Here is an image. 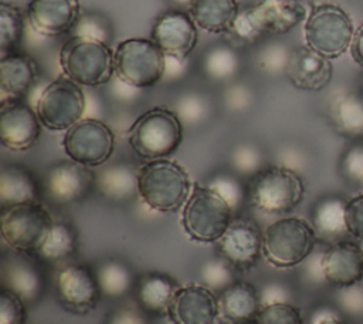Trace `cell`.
Here are the masks:
<instances>
[{"label":"cell","instance_id":"cell-1","mask_svg":"<svg viewBox=\"0 0 363 324\" xmlns=\"http://www.w3.org/2000/svg\"><path fill=\"white\" fill-rule=\"evenodd\" d=\"M138 189L149 207L163 213L184 206L193 190L187 171L167 158L147 161L139 168Z\"/></svg>","mask_w":363,"mask_h":324},{"label":"cell","instance_id":"cell-2","mask_svg":"<svg viewBox=\"0 0 363 324\" xmlns=\"http://www.w3.org/2000/svg\"><path fill=\"white\" fill-rule=\"evenodd\" d=\"M113 53L108 43L89 36L72 34L58 54L62 74L86 87H99L115 74Z\"/></svg>","mask_w":363,"mask_h":324},{"label":"cell","instance_id":"cell-3","mask_svg":"<svg viewBox=\"0 0 363 324\" xmlns=\"http://www.w3.org/2000/svg\"><path fill=\"white\" fill-rule=\"evenodd\" d=\"M133 152L146 161L163 159L177 151L183 142V122L164 107H155L139 115L128 129Z\"/></svg>","mask_w":363,"mask_h":324},{"label":"cell","instance_id":"cell-4","mask_svg":"<svg viewBox=\"0 0 363 324\" xmlns=\"http://www.w3.org/2000/svg\"><path fill=\"white\" fill-rule=\"evenodd\" d=\"M306 17V7L298 0H261L240 9L231 31L252 43L264 34H286Z\"/></svg>","mask_w":363,"mask_h":324},{"label":"cell","instance_id":"cell-5","mask_svg":"<svg viewBox=\"0 0 363 324\" xmlns=\"http://www.w3.org/2000/svg\"><path fill=\"white\" fill-rule=\"evenodd\" d=\"M318 233L312 223L298 216L272 222L262 236V254L275 267H294L303 263L316 244Z\"/></svg>","mask_w":363,"mask_h":324},{"label":"cell","instance_id":"cell-6","mask_svg":"<svg viewBox=\"0 0 363 324\" xmlns=\"http://www.w3.org/2000/svg\"><path fill=\"white\" fill-rule=\"evenodd\" d=\"M233 209L208 185L193 186L183 206L182 225L186 233L196 242H218L233 223Z\"/></svg>","mask_w":363,"mask_h":324},{"label":"cell","instance_id":"cell-7","mask_svg":"<svg viewBox=\"0 0 363 324\" xmlns=\"http://www.w3.org/2000/svg\"><path fill=\"white\" fill-rule=\"evenodd\" d=\"M115 77L130 88H147L166 74V54L152 38H128L113 53Z\"/></svg>","mask_w":363,"mask_h":324},{"label":"cell","instance_id":"cell-8","mask_svg":"<svg viewBox=\"0 0 363 324\" xmlns=\"http://www.w3.org/2000/svg\"><path fill=\"white\" fill-rule=\"evenodd\" d=\"M248 200L258 210L282 215L294 210L303 199L305 185L296 171L274 165L251 178Z\"/></svg>","mask_w":363,"mask_h":324},{"label":"cell","instance_id":"cell-9","mask_svg":"<svg viewBox=\"0 0 363 324\" xmlns=\"http://www.w3.org/2000/svg\"><path fill=\"white\" fill-rule=\"evenodd\" d=\"M354 30L350 16L342 7L323 3L313 6L308 13L303 37L309 48L332 60L350 48Z\"/></svg>","mask_w":363,"mask_h":324},{"label":"cell","instance_id":"cell-10","mask_svg":"<svg viewBox=\"0 0 363 324\" xmlns=\"http://www.w3.org/2000/svg\"><path fill=\"white\" fill-rule=\"evenodd\" d=\"M54 222L40 202L1 207L0 234L13 250L35 253L47 239Z\"/></svg>","mask_w":363,"mask_h":324},{"label":"cell","instance_id":"cell-11","mask_svg":"<svg viewBox=\"0 0 363 324\" xmlns=\"http://www.w3.org/2000/svg\"><path fill=\"white\" fill-rule=\"evenodd\" d=\"M86 98L81 85L61 74L52 80L35 101V112L50 131H68L85 114Z\"/></svg>","mask_w":363,"mask_h":324},{"label":"cell","instance_id":"cell-12","mask_svg":"<svg viewBox=\"0 0 363 324\" xmlns=\"http://www.w3.org/2000/svg\"><path fill=\"white\" fill-rule=\"evenodd\" d=\"M62 146L71 161L88 168L99 166L115 151V134L98 118H82L65 132Z\"/></svg>","mask_w":363,"mask_h":324},{"label":"cell","instance_id":"cell-13","mask_svg":"<svg viewBox=\"0 0 363 324\" xmlns=\"http://www.w3.org/2000/svg\"><path fill=\"white\" fill-rule=\"evenodd\" d=\"M150 38L167 57L184 61L197 45V24L189 11L172 9L156 18Z\"/></svg>","mask_w":363,"mask_h":324},{"label":"cell","instance_id":"cell-14","mask_svg":"<svg viewBox=\"0 0 363 324\" xmlns=\"http://www.w3.org/2000/svg\"><path fill=\"white\" fill-rule=\"evenodd\" d=\"M96 173L74 161H61L51 165L43 179L47 198L58 205L81 200L95 186Z\"/></svg>","mask_w":363,"mask_h":324},{"label":"cell","instance_id":"cell-15","mask_svg":"<svg viewBox=\"0 0 363 324\" xmlns=\"http://www.w3.org/2000/svg\"><path fill=\"white\" fill-rule=\"evenodd\" d=\"M55 288L60 303L68 311L78 314L91 311L101 294L95 270L85 264H69L61 269Z\"/></svg>","mask_w":363,"mask_h":324},{"label":"cell","instance_id":"cell-16","mask_svg":"<svg viewBox=\"0 0 363 324\" xmlns=\"http://www.w3.org/2000/svg\"><path fill=\"white\" fill-rule=\"evenodd\" d=\"M41 121L23 99L0 102V142L10 151L30 149L41 132Z\"/></svg>","mask_w":363,"mask_h":324},{"label":"cell","instance_id":"cell-17","mask_svg":"<svg viewBox=\"0 0 363 324\" xmlns=\"http://www.w3.org/2000/svg\"><path fill=\"white\" fill-rule=\"evenodd\" d=\"M79 16V0H30L27 6V21L44 37L74 31Z\"/></svg>","mask_w":363,"mask_h":324},{"label":"cell","instance_id":"cell-18","mask_svg":"<svg viewBox=\"0 0 363 324\" xmlns=\"http://www.w3.org/2000/svg\"><path fill=\"white\" fill-rule=\"evenodd\" d=\"M167 315L173 324H214L218 318V297L203 284L180 287Z\"/></svg>","mask_w":363,"mask_h":324},{"label":"cell","instance_id":"cell-19","mask_svg":"<svg viewBox=\"0 0 363 324\" xmlns=\"http://www.w3.org/2000/svg\"><path fill=\"white\" fill-rule=\"evenodd\" d=\"M323 280L337 287H353L363 280V249L360 243L339 240L320 259Z\"/></svg>","mask_w":363,"mask_h":324},{"label":"cell","instance_id":"cell-20","mask_svg":"<svg viewBox=\"0 0 363 324\" xmlns=\"http://www.w3.org/2000/svg\"><path fill=\"white\" fill-rule=\"evenodd\" d=\"M261 230L250 220H233L227 232L218 240V249L233 267L251 269L262 253Z\"/></svg>","mask_w":363,"mask_h":324},{"label":"cell","instance_id":"cell-21","mask_svg":"<svg viewBox=\"0 0 363 324\" xmlns=\"http://www.w3.org/2000/svg\"><path fill=\"white\" fill-rule=\"evenodd\" d=\"M285 75L298 90L320 91L330 82L333 67L329 58L308 45H302L291 50Z\"/></svg>","mask_w":363,"mask_h":324},{"label":"cell","instance_id":"cell-22","mask_svg":"<svg viewBox=\"0 0 363 324\" xmlns=\"http://www.w3.org/2000/svg\"><path fill=\"white\" fill-rule=\"evenodd\" d=\"M38 77V64L28 54L0 57V102L23 99Z\"/></svg>","mask_w":363,"mask_h":324},{"label":"cell","instance_id":"cell-23","mask_svg":"<svg viewBox=\"0 0 363 324\" xmlns=\"http://www.w3.org/2000/svg\"><path fill=\"white\" fill-rule=\"evenodd\" d=\"M261 308L258 290L250 283L234 281L218 294V318L225 324H252Z\"/></svg>","mask_w":363,"mask_h":324},{"label":"cell","instance_id":"cell-24","mask_svg":"<svg viewBox=\"0 0 363 324\" xmlns=\"http://www.w3.org/2000/svg\"><path fill=\"white\" fill-rule=\"evenodd\" d=\"M40 199V188L33 173L23 165H4L0 171L1 207L34 203Z\"/></svg>","mask_w":363,"mask_h":324},{"label":"cell","instance_id":"cell-25","mask_svg":"<svg viewBox=\"0 0 363 324\" xmlns=\"http://www.w3.org/2000/svg\"><path fill=\"white\" fill-rule=\"evenodd\" d=\"M187 11L197 27L221 34L231 31L240 7L237 0H193Z\"/></svg>","mask_w":363,"mask_h":324},{"label":"cell","instance_id":"cell-26","mask_svg":"<svg viewBox=\"0 0 363 324\" xmlns=\"http://www.w3.org/2000/svg\"><path fill=\"white\" fill-rule=\"evenodd\" d=\"M180 287L166 274L149 273L136 281V297L143 311L167 314L170 303Z\"/></svg>","mask_w":363,"mask_h":324},{"label":"cell","instance_id":"cell-27","mask_svg":"<svg viewBox=\"0 0 363 324\" xmlns=\"http://www.w3.org/2000/svg\"><path fill=\"white\" fill-rule=\"evenodd\" d=\"M3 287L17 294L26 303L35 301L44 291V279L37 267L20 259L3 263Z\"/></svg>","mask_w":363,"mask_h":324},{"label":"cell","instance_id":"cell-28","mask_svg":"<svg viewBox=\"0 0 363 324\" xmlns=\"http://www.w3.org/2000/svg\"><path fill=\"white\" fill-rule=\"evenodd\" d=\"M95 188L109 200L126 202L139 195L138 171L125 162L113 163L96 173Z\"/></svg>","mask_w":363,"mask_h":324},{"label":"cell","instance_id":"cell-29","mask_svg":"<svg viewBox=\"0 0 363 324\" xmlns=\"http://www.w3.org/2000/svg\"><path fill=\"white\" fill-rule=\"evenodd\" d=\"M346 203L339 196H326L316 202L312 210V225L323 237H339L347 234Z\"/></svg>","mask_w":363,"mask_h":324},{"label":"cell","instance_id":"cell-30","mask_svg":"<svg viewBox=\"0 0 363 324\" xmlns=\"http://www.w3.org/2000/svg\"><path fill=\"white\" fill-rule=\"evenodd\" d=\"M101 294L109 298H121L136 287L135 274L125 261L106 259L95 269Z\"/></svg>","mask_w":363,"mask_h":324},{"label":"cell","instance_id":"cell-31","mask_svg":"<svg viewBox=\"0 0 363 324\" xmlns=\"http://www.w3.org/2000/svg\"><path fill=\"white\" fill-rule=\"evenodd\" d=\"M332 122L339 134L347 138L363 136V95L346 94L332 107Z\"/></svg>","mask_w":363,"mask_h":324},{"label":"cell","instance_id":"cell-32","mask_svg":"<svg viewBox=\"0 0 363 324\" xmlns=\"http://www.w3.org/2000/svg\"><path fill=\"white\" fill-rule=\"evenodd\" d=\"M78 244L75 229L67 222H54L47 239L35 252L40 259L48 263H57L74 254Z\"/></svg>","mask_w":363,"mask_h":324},{"label":"cell","instance_id":"cell-33","mask_svg":"<svg viewBox=\"0 0 363 324\" xmlns=\"http://www.w3.org/2000/svg\"><path fill=\"white\" fill-rule=\"evenodd\" d=\"M26 17L23 10L7 1L0 3V54L14 53L24 36Z\"/></svg>","mask_w":363,"mask_h":324},{"label":"cell","instance_id":"cell-34","mask_svg":"<svg viewBox=\"0 0 363 324\" xmlns=\"http://www.w3.org/2000/svg\"><path fill=\"white\" fill-rule=\"evenodd\" d=\"M206 75L216 81H227L240 70V57L230 45H214L203 57Z\"/></svg>","mask_w":363,"mask_h":324},{"label":"cell","instance_id":"cell-35","mask_svg":"<svg viewBox=\"0 0 363 324\" xmlns=\"http://www.w3.org/2000/svg\"><path fill=\"white\" fill-rule=\"evenodd\" d=\"M200 279L203 286L214 293L224 291L235 281L233 266L225 259H210L204 261L200 267Z\"/></svg>","mask_w":363,"mask_h":324},{"label":"cell","instance_id":"cell-36","mask_svg":"<svg viewBox=\"0 0 363 324\" xmlns=\"http://www.w3.org/2000/svg\"><path fill=\"white\" fill-rule=\"evenodd\" d=\"M211 189H214L233 209V212L238 210L245 199H248V189L240 182V179L230 173H217L207 183Z\"/></svg>","mask_w":363,"mask_h":324},{"label":"cell","instance_id":"cell-37","mask_svg":"<svg viewBox=\"0 0 363 324\" xmlns=\"http://www.w3.org/2000/svg\"><path fill=\"white\" fill-rule=\"evenodd\" d=\"M231 166L238 175L252 178L264 169V153L252 144H241L231 153Z\"/></svg>","mask_w":363,"mask_h":324},{"label":"cell","instance_id":"cell-38","mask_svg":"<svg viewBox=\"0 0 363 324\" xmlns=\"http://www.w3.org/2000/svg\"><path fill=\"white\" fill-rule=\"evenodd\" d=\"M252 324H303V320L292 303H279L262 307Z\"/></svg>","mask_w":363,"mask_h":324},{"label":"cell","instance_id":"cell-39","mask_svg":"<svg viewBox=\"0 0 363 324\" xmlns=\"http://www.w3.org/2000/svg\"><path fill=\"white\" fill-rule=\"evenodd\" d=\"M176 114L183 124H200L208 114V102L203 95L197 92L184 94L177 102Z\"/></svg>","mask_w":363,"mask_h":324},{"label":"cell","instance_id":"cell-40","mask_svg":"<svg viewBox=\"0 0 363 324\" xmlns=\"http://www.w3.org/2000/svg\"><path fill=\"white\" fill-rule=\"evenodd\" d=\"M26 301L7 288L0 291V324H24Z\"/></svg>","mask_w":363,"mask_h":324},{"label":"cell","instance_id":"cell-41","mask_svg":"<svg viewBox=\"0 0 363 324\" xmlns=\"http://www.w3.org/2000/svg\"><path fill=\"white\" fill-rule=\"evenodd\" d=\"M291 50H286L281 43H271L265 45L258 54V67L268 74L285 72Z\"/></svg>","mask_w":363,"mask_h":324},{"label":"cell","instance_id":"cell-42","mask_svg":"<svg viewBox=\"0 0 363 324\" xmlns=\"http://www.w3.org/2000/svg\"><path fill=\"white\" fill-rule=\"evenodd\" d=\"M345 178L352 182L363 183V145H352L340 162Z\"/></svg>","mask_w":363,"mask_h":324},{"label":"cell","instance_id":"cell-43","mask_svg":"<svg viewBox=\"0 0 363 324\" xmlns=\"http://www.w3.org/2000/svg\"><path fill=\"white\" fill-rule=\"evenodd\" d=\"M347 234L363 242V193L353 196L346 203Z\"/></svg>","mask_w":363,"mask_h":324},{"label":"cell","instance_id":"cell-44","mask_svg":"<svg viewBox=\"0 0 363 324\" xmlns=\"http://www.w3.org/2000/svg\"><path fill=\"white\" fill-rule=\"evenodd\" d=\"M72 33L74 34H81V36L95 37L98 40H102V41L108 43L109 28H108L106 23L99 16H96V14H81Z\"/></svg>","mask_w":363,"mask_h":324},{"label":"cell","instance_id":"cell-45","mask_svg":"<svg viewBox=\"0 0 363 324\" xmlns=\"http://www.w3.org/2000/svg\"><path fill=\"white\" fill-rule=\"evenodd\" d=\"M261 307L279 304V303H291V290L278 281H271L262 286L258 291Z\"/></svg>","mask_w":363,"mask_h":324},{"label":"cell","instance_id":"cell-46","mask_svg":"<svg viewBox=\"0 0 363 324\" xmlns=\"http://www.w3.org/2000/svg\"><path fill=\"white\" fill-rule=\"evenodd\" d=\"M105 324H149L143 311L133 307H119L113 310Z\"/></svg>","mask_w":363,"mask_h":324},{"label":"cell","instance_id":"cell-47","mask_svg":"<svg viewBox=\"0 0 363 324\" xmlns=\"http://www.w3.org/2000/svg\"><path fill=\"white\" fill-rule=\"evenodd\" d=\"M225 104L233 111H242L251 104V92L247 87L235 85L225 94Z\"/></svg>","mask_w":363,"mask_h":324},{"label":"cell","instance_id":"cell-48","mask_svg":"<svg viewBox=\"0 0 363 324\" xmlns=\"http://www.w3.org/2000/svg\"><path fill=\"white\" fill-rule=\"evenodd\" d=\"M350 54L356 64L363 67V24L354 30V36L350 44Z\"/></svg>","mask_w":363,"mask_h":324},{"label":"cell","instance_id":"cell-49","mask_svg":"<svg viewBox=\"0 0 363 324\" xmlns=\"http://www.w3.org/2000/svg\"><path fill=\"white\" fill-rule=\"evenodd\" d=\"M169 1L173 3L180 10H189V6L191 4L193 0H169Z\"/></svg>","mask_w":363,"mask_h":324},{"label":"cell","instance_id":"cell-50","mask_svg":"<svg viewBox=\"0 0 363 324\" xmlns=\"http://www.w3.org/2000/svg\"><path fill=\"white\" fill-rule=\"evenodd\" d=\"M318 324H345L339 317H333V318H329V320H325V321H320Z\"/></svg>","mask_w":363,"mask_h":324},{"label":"cell","instance_id":"cell-51","mask_svg":"<svg viewBox=\"0 0 363 324\" xmlns=\"http://www.w3.org/2000/svg\"><path fill=\"white\" fill-rule=\"evenodd\" d=\"M359 243H360V244H362V249H363V242H359Z\"/></svg>","mask_w":363,"mask_h":324},{"label":"cell","instance_id":"cell-52","mask_svg":"<svg viewBox=\"0 0 363 324\" xmlns=\"http://www.w3.org/2000/svg\"><path fill=\"white\" fill-rule=\"evenodd\" d=\"M298 1H299V0H298Z\"/></svg>","mask_w":363,"mask_h":324}]
</instances>
